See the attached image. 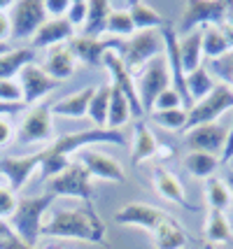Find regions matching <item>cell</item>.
<instances>
[{
    "instance_id": "cell-1",
    "label": "cell",
    "mask_w": 233,
    "mask_h": 249,
    "mask_svg": "<svg viewBox=\"0 0 233 249\" xmlns=\"http://www.w3.org/2000/svg\"><path fill=\"white\" fill-rule=\"evenodd\" d=\"M42 235L103 245L108 242V228L93 203H84L75 210H54L42 224Z\"/></svg>"
},
{
    "instance_id": "cell-2",
    "label": "cell",
    "mask_w": 233,
    "mask_h": 249,
    "mask_svg": "<svg viewBox=\"0 0 233 249\" xmlns=\"http://www.w3.org/2000/svg\"><path fill=\"white\" fill-rule=\"evenodd\" d=\"M108 52H114L124 61V65L128 68V72L147 65L152 58L156 56H163V37L161 31H135L131 37L126 40H114L108 37L103 40Z\"/></svg>"
},
{
    "instance_id": "cell-3",
    "label": "cell",
    "mask_w": 233,
    "mask_h": 249,
    "mask_svg": "<svg viewBox=\"0 0 233 249\" xmlns=\"http://www.w3.org/2000/svg\"><path fill=\"white\" fill-rule=\"evenodd\" d=\"M56 196L54 194H42V196H26L19 200L17 212L12 214L10 226L17 233V238H21L26 245L35 247L37 240L42 238V224L49 212V207L54 205Z\"/></svg>"
},
{
    "instance_id": "cell-4",
    "label": "cell",
    "mask_w": 233,
    "mask_h": 249,
    "mask_svg": "<svg viewBox=\"0 0 233 249\" xmlns=\"http://www.w3.org/2000/svg\"><path fill=\"white\" fill-rule=\"evenodd\" d=\"M231 2L226 0H187L184 2V10L179 17L178 26V37L187 35L191 31H198L205 26H219L226 21V14H229Z\"/></svg>"
},
{
    "instance_id": "cell-5",
    "label": "cell",
    "mask_w": 233,
    "mask_h": 249,
    "mask_svg": "<svg viewBox=\"0 0 233 249\" xmlns=\"http://www.w3.org/2000/svg\"><path fill=\"white\" fill-rule=\"evenodd\" d=\"M229 109H233V87L217 82L210 96H205L203 100L191 105V109L187 112V128L184 130L205 126V124H217V119L224 117Z\"/></svg>"
},
{
    "instance_id": "cell-6",
    "label": "cell",
    "mask_w": 233,
    "mask_h": 249,
    "mask_svg": "<svg viewBox=\"0 0 233 249\" xmlns=\"http://www.w3.org/2000/svg\"><path fill=\"white\" fill-rule=\"evenodd\" d=\"M91 144H117V147H124L126 138H124L122 130H108V128L77 130V133H66L61 138H54L49 149L68 159L70 154L82 152V149H87Z\"/></svg>"
},
{
    "instance_id": "cell-7",
    "label": "cell",
    "mask_w": 233,
    "mask_h": 249,
    "mask_svg": "<svg viewBox=\"0 0 233 249\" xmlns=\"http://www.w3.org/2000/svg\"><path fill=\"white\" fill-rule=\"evenodd\" d=\"M166 89H170V72H168V63L163 56H156L149 63L140 70V75L135 79V91H138V98L143 103L144 114H149L152 107H154V100Z\"/></svg>"
},
{
    "instance_id": "cell-8",
    "label": "cell",
    "mask_w": 233,
    "mask_h": 249,
    "mask_svg": "<svg viewBox=\"0 0 233 249\" xmlns=\"http://www.w3.org/2000/svg\"><path fill=\"white\" fill-rule=\"evenodd\" d=\"M49 194L56 198H79L82 203H93V189H91V175L79 161L68 163L63 173L49 179Z\"/></svg>"
},
{
    "instance_id": "cell-9",
    "label": "cell",
    "mask_w": 233,
    "mask_h": 249,
    "mask_svg": "<svg viewBox=\"0 0 233 249\" xmlns=\"http://www.w3.org/2000/svg\"><path fill=\"white\" fill-rule=\"evenodd\" d=\"M17 138L21 144H40V142H54V121L49 105H33L23 114L21 126L17 130Z\"/></svg>"
},
{
    "instance_id": "cell-10",
    "label": "cell",
    "mask_w": 233,
    "mask_h": 249,
    "mask_svg": "<svg viewBox=\"0 0 233 249\" xmlns=\"http://www.w3.org/2000/svg\"><path fill=\"white\" fill-rule=\"evenodd\" d=\"M47 21V12L42 0H17L10 7V23H12V37L23 40L33 37L37 28Z\"/></svg>"
},
{
    "instance_id": "cell-11",
    "label": "cell",
    "mask_w": 233,
    "mask_h": 249,
    "mask_svg": "<svg viewBox=\"0 0 233 249\" xmlns=\"http://www.w3.org/2000/svg\"><path fill=\"white\" fill-rule=\"evenodd\" d=\"M226 135H229V128L224 124H219V121L217 124H205V126L184 130V144L189 147V152H203L222 159Z\"/></svg>"
},
{
    "instance_id": "cell-12",
    "label": "cell",
    "mask_w": 233,
    "mask_h": 249,
    "mask_svg": "<svg viewBox=\"0 0 233 249\" xmlns=\"http://www.w3.org/2000/svg\"><path fill=\"white\" fill-rule=\"evenodd\" d=\"M103 65L108 68V72H110V77H112V87L119 89V91L124 93V98L128 100L131 114L138 117V119H143L144 109H143L140 98H138V91H135V79H133V75L128 72V68L124 65V61L114 54V52H105V56H103Z\"/></svg>"
},
{
    "instance_id": "cell-13",
    "label": "cell",
    "mask_w": 233,
    "mask_h": 249,
    "mask_svg": "<svg viewBox=\"0 0 233 249\" xmlns=\"http://www.w3.org/2000/svg\"><path fill=\"white\" fill-rule=\"evenodd\" d=\"M19 84L23 91V105H28V107L40 105V98L49 96L54 89H58V82L52 79L42 70V65L37 63H28L19 72Z\"/></svg>"
},
{
    "instance_id": "cell-14",
    "label": "cell",
    "mask_w": 233,
    "mask_h": 249,
    "mask_svg": "<svg viewBox=\"0 0 233 249\" xmlns=\"http://www.w3.org/2000/svg\"><path fill=\"white\" fill-rule=\"evenodd\" d=\"M168 212H163L161 207H154L149 205V203H126L124 207L117 210V214H114V221L119 224V226H140L144 228L147 233H152L159 224H161V219L166 217Z\"/></svg>"
},
{
    "instance_id": "cell-15",
    "label": "cell",
    "mask_w": 233,
    "mask_h": 249,
    "mask_svg": "<svg viewBox=\"0 0 233 249\" xmlns=\"http://www.w3.org/2000/svg\"><path fill=\"white\" fill-rule=\"evenodd\" d=\"M79 163L89 170L91 177H98V179H105V182H114V184H122L126 179L124 175V168L112 159L110 154H103L93 147H87L79 152Z\"/></svg>"
},
{
    "instance_id": "cell-16",
    "label": "cell",
    "mask_w": 233,
    "mask_h": 249,
    "mask_svg": "<svg viewBox=\"0 0 233 249\" xmlns=\"http://www.w3.org/2000/svg\"><path fill=\"white\" fill-rule=\"evenodd\" d=\"M40 168V154L31 156H2L0 159V175L7 179L10 189L17 194L28 184L31 175Z\"/></svg>"
},
{
    "instance_id": "cell-17",
    "label": "cell",
    "mask_w": 233,
    "mask_h": 249,
    "mask_svg": "<svg viewBox=\"0 0 233 249\" xmlns=\"http://www.w3.org/2000/svg\"><path fill=\"white\" fill-rule=\"evenodd\" d=\"M152 182H154V191L163 200L173 203V205H179L182 210H189V212H196V205H191L187 200V194H184V186L179 184V179L175 175L166 170V168H156L152 173Z\"/></svg>"
},
{
    "instance_id": "cell-18",
    "label": "cell",
    "mask_w": 233,
    "mask_h": 249,
    "mask_svg": "<svg viewBox=\"0 0 233 249\" xmlns=\"http://www.w3.org/2000/svg\"><path fill=\"white\" fill-rule=\"evenodd\" d=\"M72 37H75V28L68 23V19H47L31 37V42L35 49H52L61 42H70Z\"/></svg>"
},
{
    "instance_id": "cell-19",
    "label": "cell",
    "mask_w": 233,
    "mask_h": 249,
    "mask_svg": "<svg viewBox=\"0 0 233 249\" xmlns=\"http://www.w3.org/2000/svg\"><path fill=\"white\" fill-rule=\"evenodd\" d=\"M149 235L154 240L156 249H184L189 242V235H187V231H184V226L175 217H170V214H166V217L161 219V224Z\"/></svg>"
},
{
    "instance_id": "cell-20",
    "label": "cell",
    "mask_w": 233,
    "mask_h": 249,
    "mask_svg": "<svg viewBox=\"0 0 233 249\" xmlns=\"http://www.w3.org/2000/svg\"><path fill=\"white\" fill-rule=\"evenodd\" d=\"M93 93H96V87H87V89L75 91V93H70L66 98H61V100H56L54 105H49L52 117H68V119H82V117H87Z\"/></svg>"
},
{
    "instance_id": "cell-21",
    "label": "cell",
    "mask_w": 233,
    "mask_h": 249,
    "mask_svg": "<svg viewBox=\"0 0 233 249\" xmlns=\"http://www.w3.org/2000/svg\"><path fill=\"white\" fill-rule=\"evenodd\" d=\"M75 68H77V61H75L72 52L68 49V44L52 47V49L47 52L45 63H42V70H45V72L52 77V79H56L58 84H61V79L72 77Z\"/></svg>"
},
{
    "instance_id": "cell-22",
    "label": "cell",
    "mask_w": 233,
    "mask_h": 249,
    "mask_svg": "<svg viewBox=\"0 0 233 249\" xmlns=\"http://www.w3.org/2000/svg\"><path fill=\"white\" fill-rule=\"evenodd\" d=\"M68 49L72 52L77 63H84V65H89V68H96V65L103 63V56L108 52L103 37L96 40V37H87V35H75L68 42Z\"/></svg>"
},
{
    "instance_id": "cell-23",
    "label": "cell",
    "mask_w": 233,
    "mask_h": 249,
    "mask_svg": "<svg viewBox=\"0 0 233 249\" xmlns=\"http://www.w3.org/2000/svg\"><path fill=\"white\" fill-rule=\"evenodd\" d=\"M156 152H159L156 135L144 121H138L133 126V147H131L133 165H143L144 161H149L152 156H156Z\"/></svg>"
},
{
    "instance_id": "cell-24",
    "label": "cell",
    "mask_w": 233,
    "mask_h": 249,
    "mask_svg": "<svg viewBox=\"0 0 233 249\" xmlns=\"http://www.w3.org/2000/svg\"><path fill=\"white\" fill-rule=\"evenodd\" d=\"M128 14H131V19H133L135 31H163L168 26H173V23L168 21L166 17H161L152 5L140 2V0L128 2Z\"/></svg>"
},
{
    "instance_id": "cell-25",
    "label": "cell",
    "mask_w": 233,
    "mask_h": 249,
    "mask_svg": "<svg viewBox=\"0 0 233 249\" xmlns=\"http://www.w3.org/2000/svg\"><path fill=\"white\" fill-rule=\"evenodd\" d=\"M179 58L187 75L203 65V31L200 28L179 37Z\"/></svg>"
},
{
    "instance_id": "cell-26",
    "label": "cell",
    "mask_w": 233,
    "mask_h": 249,
    "mask_svg": "<svg viewBox=\"0 0 233 249\" xmlns=\"http://www.w3.org/2000/svg\"><path fill=\"white\" fill-rule=\"evenodd\" d=\"M110 12H112V2H108V0H89V14H87V21L82 26L79 35L100 40V35L108 33V17H110Z\"/></svg>"
},
{
    "instance_id": "cell-27",
    "label": "cell",
    "mask_w": 233,
    "mask_h": 249,
    "mask_svg": "<svg viewBox=\"0 0 233 249\" xmlns=\"http://www.w3.org/2000/svg\"><path fill=\"white\" fill-rule=\"evenodd\" d=\"M203 235L210 245H229L233 240V231L231 224L224 212L219 210H210L208 217H205V226H203Z\"/></svg>"
},
{
    "instance_id": "cell-28",
    "label": "cell",
    "mask_w": 233,
    "mask_h": 249,
    "mask_svg": "<svg viewBox=\"0 0 233 249\" xmlns=\"http://www.w3.org/2000/svg\"><path fill=\"white\" fill-rule=\"evenodd\" d=\"M35 61V52L28 47L21 49H10L7 54H0V82L2 79H14L28 63Z\"/></svg>"
},
{
    "instance_id": "cell-29",
    "label": "cell",
    "mask_w": 233,
    "mask_h": 249,
    "mask_svg": "<svg viewBox=\"0 0 233 249\" xmlns=\"http://www.w3.org/2000/svg\"><path fill=\"white\" fill-rule=\"evenodd\" d=\"M110 98H112V82H105V84L96 87V93L91 98L89 112H87V117L91 119V124H93L96 128H105V124H108Z\"/></svg>"
},
{
    "instance_id": "cell-30",
    "label": "cell",
    "mask_w": 233,
    "mask_h": 249,
    "mask_svg": "<svg viewBox=\"0 0 233 249\" xmlns=\"http://www.w3.org/2000/svg\"><path fill=\"white\" fill-rule=\"evenodd\" d=\"M203 31V56H208L210 61H217L231 52L233 47L229 44V40L224 37V33L219 26H205Z\"/></svg>"
},
{
    "instance_id": "cell-31",
    "label": "cell",
    "mask_w": 233,
    "mask_h": 249,
    "mask_svg": "<svg viewBox=\"0 0 233 249\" xmlns=\"http://www.w3.org/2000/svg\"><path fill=\"white\" fill-rule=\"evenodd\" d=\"M217 165H219V159L217 156H210V154H203V152H189L184 156V168H187V173L191 177H196V179H210L215 170H217Z\"/></svg>"
},
{
    "instance_id": "cell-32",
    "label": "cell",
    "mask_w": 233,
    "mask_h": 249,
    "mask_svg": "<svg viewBox=\"0 0 233 249\" xmlns=\"http://www.w3.org/2000/svg\"><path fill=\"white\" fill-rule=\"evenodd\" d=\"M131 105L128 100L124 98V93L119 89L112 87V98H110V109H108V124L105 128L108 130H119L122 126H126L131 121Z\"/></svg>"
},
{
    "instance_id": "cell-33",
    "label": "cell",
    "mask_w": 233,
    "mask_h": 249,
    "mask_svg": "<svg viewBox=\"0 0 233 249\" xmlns=\"http://www.w3.org/2000/svg\"><path fill=\"white\" fill-rule=\"evenodd\" d=\"M215 87H217V82H215V77L210 75V70L205 65H200V68H196L194 72L187 75V91L194 103H198L205 96H210Z\"/></svg>"
},
{
    "instance_id": "cell-34",
    "label": "cell",
    "mask_w": 233,
    "mask_h": 249,
    "mask_svg": "<svg viewBox=\"0 0 233 249\" xmlns=\"http://www.w3.org/2000/svg\"><path fill=\"white\" fill-rule=\"evenodd\" d=\"M231 189L226 186L224 179H217V177H210L208 182H205V200H208V205L210 210H219L224 212L226 207L231 205Z\"/></svg>"
},
{
    "instance_id": "cell-35",
    "label": "cell",
    "mask_w": 233,
    "mask_h": 249,
    "mask_svg": "<svg viewBox=\"0 0 233 249\" xmlns=\"http://www.w3.org/2000/svg\"><path fill=\"white\" fill-rule=\"evenodd\" d=\"M108 33L114 35V40H126L135 33L133 19L128 10H112L110 17H108Z\"/></svg>"
},
{
    "instance_id": "cell-36",
    "label": "cell",
    "mask_w": 233,
    "mask_h": 249,
    "mask_svg": "<svg viewBox=\"0 0 233 249\" xmlns=\"http://www.w3.org/2000/svg\"><path fill=\"white\" fill-rule=\"evenodd\" d=\"M152 121L166 130H184L187 128V109H166V112H152Z\"/></svg>"
},
{
    "instance_id": "cell-37",
    "label": "cell",
    "mask_w": 233,
    "mask_h": 249,
    "mask_svg": "<svg viewBox=\"0 0 233 249\" xmlns=\"http://www.w3.org/2000/svg\"><path fill=\"white\" fill-rule=\"evenodd\" d=\"M208 70H210V75L215 77V79H219L224 84L233 87V49L226 56H222V58L210 61V68H208Z\"/></svg>"
},
{
    "instance_id": "cell-38",
    "label": "cell",
    "mask_w": 233,
    "mask_h": 249,
    "mask_svg": "<svg viewBox=\"0 0 233 249\" xmlns=\"http://www.w3.org/2000/svg\"><path fill=\"white\" fill-rule=\"evenodd\" d=\"M0 103H7V105H23L21 84L14 82V79H2V82H0Z\"/></svg>"
},
{
    "instance_id": "cell-39",
    "label": "cell",
    "mask_w": 233,
    "mask_h": 249,
    "mask_svg": "<svg viewBox=\"0 0 233 249\" xmlns=\"http://www.w3.org/2000/svg\"><path fill=\"white\" fill-rule=\"evenodd\" d=\"M17 205H19V198L12 191L10 186H0V219L7 221L12 219V214L17 212Z\"/></svg>"
},
{
    "instance_id": "cell-40",
    "label": "cell",
    "mask_w": 233,
    "mask_h": 249,
    "mask_svg": "<svg viewBox=\"0 0 233 249\" xmlns=\"http://www.w3.org/2000/svg\"><path fill=\"white\" fill-rule=\"evenodd\" d=\"M87 14H89V2H84V0H72V2H70V10H68V14H66V19L72 28H82L84 21H87Z\"/></svg>"
},
{
    "instance_id": "cell-41",
    "label": "cell",
    "mask_w": 233,
    "mask_h": 249,
    "mask_svg": "<svg viewBox=\"0 0 233 249\" xmlns=\"http://www.w3.org/2000/svg\"><path fill=\"white\" fill-rule=\"evenodd\" d=\"M182 107V98L178 96V91H173V89H166L161 96L154 100V107L152 112H166V109H179ZM149 112V114H152Z\"/></svg>"
},
{
    "instance_id": "cell-42",
    "label": "cell",
    "mask_w": 233,
    "mask_h": 249,
    "mask_svg": "<svg viewBox=\"0 0 233 249\" xmlns=\"http://www.w3.org/2000/svg\"><path fill=\"white\" fill-rule=\"evenodd\" d=\"M42 2H45V12L49 19H66L72 0H42Z\"/></svg>"
},
{
    "instance_id": "cell-43",
    "label": "cell",
    "mask_w": 233,
    "mask_h": 249,
    "mask_svg": "<svg viewBox=\"0 0 233 249\" xmlns=\"http://www.w3.org/2000/svg\"><path fill=\"white\" fill-rule=\"evenodd\" d=\"M12 138H14V128H12V124L7 121V117H0V147L10 144Z\"/></svg>"
},
{
    "instance_id": "cell-44",
    "label": "cell",
    "mask_w": 233,
    "mask_h": 249,
    "mask_svg": "<svg viewBox=\"0 0 233 249\" xmlns=\"http://www.w3.org/2000/svg\"><path fill=\"white\" fill-rule=\"evenodd\" d=\"M231 159H233V124H231V128H229V135H226V144H224L219 163H231Z\"/></svg>"
},
{
    "instance_id": "cell-45",
    "label": "cell",
    "mask_w": 233,
    "mask_h": 249,
    "mask_svg": "<svg viewBox=\"0 0 233 249\" xmlns=\"http://www.w3.org/2000/svg\"><path fill=\"white\" fill-rule=\"evenodd\" d=\"M12 35V23L10 17L5 12H0V42H7V37Z\"/></svg>"
},
{
    "instance_id": "cell-46",
    "label": "cell",
    "mask_w": 233,
    "mask_h": 249,
    "mask_svg": "<svg viewBox=\"0 0 233 249\" xmlns=\"http://www.w3.org/2000/svg\"><path fill=\"white\" fill-rule=\"evenodd\" d=\"M0 249H35V247L26 245V242H23L21 238H17V233H14V235H12V238L7 240V242H5V245H2Z\"/></svg>"
},
{
    "instance_id": "cell-47",
    "label": "cell",
    "mask_w": 233,
    "mask_h": 249,
    "mask_svg": "<svg viewBox=\"0 0 233 249\" xmlns=\"http://www.w3.org/2000/svg\"><path fill=\"white\" fill-rule=\"evenodd\" d=\"M12 235H14L12 226L7 224V221H2V219H0V247H2V245H5V242H7Z\"/></svg>"
},
{
    "instance_id": "cell-48",
    "label": "cell",
    "mask_w": 233,
    "mask_h": 249,
    "mask_svg": "<svg viewBox=\"0 0 233 249\" xmlns=\"http://www.w3.org/2000/svg\"><path fill=\"white\" fill-rule=\"evenodd\" d=\"M26 105H7V103H0V117H10V114H17L21 112Z\"/></svg>"
},
{
    "instance_id": "cell-49",
    "label": "cell",
    "mask_w": 233,
    "mask_h": 249,
    "mask_svg": "<svg viewBox=\"0 0 233 249\" xmlns=\"http://www.w3.org/2000/svg\"><path fill=\"white\" fill-rule=\"evenodd\" d=\"M224 182H226V186L231 189V194H233V170H231V168H229V170H226V175H224Z\"/></svg>"
},
{
    "instance_id": "cell-50",
    "label": "cell",
    "mask_w": 233,
    "mask_h": 249,
    "mask_svg": "<svg viewBox=\"0 0 233 249\" xmlns=\"http://www.w3.org/2000/svg\"><path fill=\"white\" fill-rule=\"evenodd\" d=\"M226 23L233 26V2H231V7H229V14H226Z\"/></svg>"
},
{
    "instance_id": "cell-51",
    "label": "cell",
    "mask_w": 233,
    "mask_h": 249,
    "mask_svg": "<svg viewBox=\"0 0 233 249\" xmlns=\"http://www.w3.org/2000/svg\"><path fill=\"white\" fill-rule=\"evenodd\" d=\"M7 7H12V2H10V0H0V12H5Z\"/></svg>"
},
{
    "instance_id": "cell-52",
    "label": "cell",
    "mask_w": 233,
    "mask_h": 249,
    "mask_svg": "<svg viewBox=\"0 0 233 249\" xmlns=\"http://www.w3.org/2000/svg\"><path fill=\"white\" fill-rule=\"evenodd\" d=\"M10 52V44L7 42H0V54H7Z\"/></svg>"
},
{
    "instance_id": "cell-53",
    "label": "cell",
    "mask_w": 233,
    "mask_h": 249,
    "mask_svg": "<svg viewBox=\"0 0 233 249\" xmlns=\"http://www.w3.org/2000/svg\"><path fill=\"white\" fill-rule=\"evenodd\" d=\"M229 168H231V170H233V159H231V163H229Z\"/></svg>"
}]
</instances>
